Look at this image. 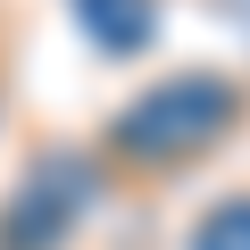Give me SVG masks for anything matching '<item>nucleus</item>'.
<instances>
[{
    "label": "nucleus",
    "instance_id": "obj_4",
    "mask_svg": "<svg viewBox=\"0 0 250 250\" xmlns=\"http://www.w3.org/2000/svg\"><path fill=\"white\" fill-rule=\"evenodd\" d=\"M192 250H250V192H242V200H217V208L192 225Z\"/></svg>",
    "mask_w": 250,
    "mask_h": 250
},
{
    "label": "nucleus",
    "instance_id": "obj_2",
    "mask_svg": "<svg viewBox=\"0 0 250 250\" xmlns=\"http://www.w3.org/2000/svg\"><path fill=\"white\" fill-rule=\"evenodd\" d=\"M75 200H83V167L75 159H50L25 192H17V217H9V250H50L67 225H75Z\"/></svg>",
    "mask_w": 250,
    "mask_h": 250
},
{
    "label": "nucleus",
    "instance_id": "obj_1",
    "mask_svg": "<svg viewBox=\"0 0 250 250\" xmlns=\"http://www.w3.org/2000/svg\"><path fill=\"white\" fill-rule=\"evenodd\" d=\"M233 117H242V92L225 75H167V83H150L108 125V142L125 159H142V167H184V159H200V150L225 142Z\"/></svg>",
    "mask_w": 250,
    "mask_h": 250
},
{
    "label": "nucleus",
    "instance_id": "obj_3",
    "mask_svg": "<svg viewBox=\"0 0 250 250\" xmlns=\"http://www.w3.org/2000/svg\"><path fill=\"white\" fill-rule=\"evenodd\" d=\"M83 25L100 50H134L150 42V0H83Z\"/></svg>",
    "mask_w": 250,
    "mask_h": 250
}]
</instances>
